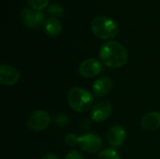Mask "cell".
<instances>
[{"label":"cell","mask_w":160,"mask_h":159,"mask_svg":"<svg viewBox=\"0 0 160 159\" xmlns=\"http://www.w3.org/2000/svg\"><path fill=\"white\" fill-rule=\"evenodd\" d=\"M91 29L100 39H112L119 34L116 22L107 16H97L91 22Z\"/></svg>","instance_id":"cell-3"},{"label":"cell","mask_w":160,"mask_h":159,"mask_svg":"<svg viewBox=\"0 0 160 159\" xmlns=\"http://www.w3.org/2000/svg\"><path fill=\"white\" fill-rule=\"evenodd\" d=\"M113 87V82L109 77H100L93 83V92L97 97L108 95Z\"/></svg>","instance_id":"cell-11"},{"label":"cell","mask_w":160,"mask_h":159,"mask_svg":"<svg viewBox=\"0 0 160 159\" xmlns=\"http://www.w3.org/2000/svg\"><path fill=\"white\" fill-rule=\"evenodd\" d=\"M21 18L24 24L30 29H38L45 22L44 14L39 10H32L30 8H22L21 10Z\"/></svg>","instance_id":"cell-6"},{"label":"cell","mask_w":160,"mask_h":159,"mask_svg":"<svg viewBox=\"0 0 160 159\" xmlns=\"http://www.w3.org/2000/svg\"><path fill=\"white\" fill-rule=\"evenodd\" d=\"M102 69L101 63L96 58H87L80 64V75L86 79H91L98 76Z\"/></svg>","instance_id":"cell-7"},{"label":"cell","mask_w":160,"mask_h":159,"mask_svg":"<svg viewBox=\"0 0 160 159\" xmlns=\"http://www.w3.org/2000/svg\"><path fill=\"white\" fill-rule=\"evenodd\" d=\"M20 80L18 69L10 65L4 64L0 67V82L5 86H12Z\"/></svg>","instance_id":"cell-9"},{"label":"cell","mask_w":160,"mask_h":159,"mask_svg":"<svg viewBox=\"0 0 160 159\" xmlns=\"http://www.w3.org/2000/svg\"><path fill=\"white\" fill-rule=\"evenodd\" d=\"M41 159H60L56 155L54 154H47L45 155Z\"/></svg>","instance_id":"cell-21"},{"label":"cell","mask_w":160,"mask_h":159,"mask_svg":"<svg viewBox=\"0 0 160 159\" xmlns=\"http://www.w3.org/2000/svg\"><path fill=\"white\" fill-rule=\"evenodd\" d=\"M141 126L144 130L155 131L160 128V113L158 112H147L141 120Z\"/></svg>","instance_id":"cell-12"},{"label":"cell","mask_w":160,"mask_h":159,"mask_svg":"<svg viewBox=\"0 0 160 159\" xmlns=\"http://www.w3.org/2000/svg\"><path fill=\"white\" fill-rule=\"evenodd\" d=\"M94 97L86 89L73 87L68 93V103L77 112H85L93 108Z\"/></svg>","instance_id":"cell-2"},{"label":"cell","mask_w":160,"mask_h":159,"mask_svg":"<svg viewBox=\"0 0 160 159\" xmlns=\"http://www.w3.org/2000/svg\"><path fill=\"white\" fill-rule=\"evenodd\" d=\"M43 27H44L46 34L50 37H57L62 32L61 22L52 16H51L45 20Z\"/></svg>","instance_id":"cell-13"},{"label":"cell","mask_w":160,"mask_h":159,"mask_svg":"<svg viewBox=\"0 0 160 159\" xmlns=\"http://www.w3.org/2000/svg\"><path fill=\"white\" fill-rule=\"evenodd\" d=\"M100 61L108 67L119 68L125 66L128 59V53L124 45L117 41H108L99 49Z\"/></svg>","instance_id":"cell-1"},{"label":"cell","mask_w":160,"mask_h":159,"mask_svg":"<svg viewBox=\"0 0 160 159\" xmlns=\"http://www.w3.org/2000/svg\"><path fill=\"white\" fill-rule=\"evenodd\" d=\"M26 2L34 9L40 10V9H43L45 7H47L49 0H26Z\"/></svg>","instance_id":"cell-17"},{"label":"cell","mask_w":160,"mask_h":159,"mask_svg":"<svg viewBox=\"0 0 160 159\" xmlns=\"http://www.w3.org/2000/svg\"><path fill=\"white\" fill-rule=\"evenodd\" d=\"M112 112V105L107 100L98 102L91 109V119L94 122L101 123L105 121Z\"/></svg>","instance_id":"cell-8"},{"label":"cell","mask_w":160,"mask_h":159,"mask_svg":"<svg viewBox=\"0 0 160 159\" xmlns=\"http://www.w3.org/2000/svg\"><path fill=\"white\" fill-rule=\"evenodd\" d=\"M65 159H84V157L80 152L72 150V151H70V152H68L67 154Z\"/></svg>","instance_id":"cell-19"},{"label":"cell","mask_w":160,"mask_h":159,"mask_svg":"<svg viewBox=\"0 0 160 159\" xmlns=\"http://www.w3.org/2000/svg\"><path fill=\"white\" fill-rule=\"evenodd\" d=\"M47 11H48V13L52 15V17L53 16H63L65 13V9H64L63 6L58 3L50 4L47 7Z\"/></svg>","instance_id":"cell-15"},{"label":"cell","mask_w":160,"mask_h":159,"mask_svg":"<svg viewBox=\"0 0 160 159\" xmlns=\"http://www.w3.org/2000/svg\"><path fill=\"white\" fill-rule=\"evenodd\" d=\"M51 123V115L44 110H38L33 112L27 118V127L35 132H40L45 130Z\"/></svg>","instance_id":"cell-4"},{"label":"cell","mask_w":160,"mask_h":159,"mask_svg":"<svg viewBox=\"0 0 160 159\" xmlns=\"http://www.w3.org/2000/svg\"><path fill=\"white\" fill-rule=\"evenodd\" d=\"M98 159H121L119 154L113 148H106L98 153Z\"/></svg>","instance_id":"cell-14"},{"label":"cell","mask_w":160,"mask_h":159,"mask_svg":"<svg viewBox=\"0 0 160 159\" xmlns=\"http://www.w3.org/2000/svg\"><path fill=\"white\" fill-rule=\"evenodd\" d=\"M79 140L80 137H78L75 133H69L66 136L65 142L69 146H76L79 145Z\"/></svg>","instance_id":"cell-18"},{"label":"cell","mask_w":160,"mask_h":159,"mask_svg":"<svg viewBox=\"0 0 160 159\" xmlns=\"http://www.w3.org/2000/svg\"><path fill=\"white\" fill-rule=\"evenodd\" d=\"M102 139L96 133H85L80 137L79 146L86 153H97L102 148Z\"/></svg>","instance_id":"cell-5"},{"label":"cell","mask_w":160,"mask_h":159,"mask_svg":"<svg viewBox=\"0 0 160 159\" xmlns=\"http://www.w3.org/2000/svg\"><path fill=\"white\" fill-rule=\"evenodd\" d=\"M91 121H92L91 118H84V119H82V120L81 121V124H80L81 129H82V130H86V129H88V128L91 127Z\"/></svg>","instance_id":"cell-20"},{"label":"cell","mask_w":160,"mask_h":159,"mask_svg":"<svg viewBox=\"0 0 160 159\" xmlns=\"http://www.w3.org/2000/svg\"><path fill=\"white\" fill-rule=\"evenodd\" d=\"M127 132L123 126L115 125L109 128L107 132V142L112 148L120 147L126 140Z\"/></svg>","instance_id":"cell-10"},{"label":"cell","mask_w":160,"mask_h":159,"mask_svg":"<svg viewBox=\"0 0 160 159\" xmlns=\"http://www.w3.org/2000/svg\"><path fill=\"white\" fill-rule=\"evenodd\" d=\"M53 122L54 124L57 126V127H64L66 126H68L69 124V116L64 112H60V113H57L55 116H54V119H53Z\"/></svg>","instance_id":"cell-16"}]
</instances>
